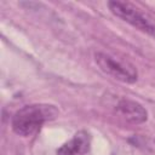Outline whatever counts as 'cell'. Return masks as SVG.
<instances>
[{
    "mask_svg": "<svg viewBox=\"0 0 155 155\" xmlns=\"http://www.w3.org/2000/svg\"><path fill=\"white\" fill-rule=\"evenodd\" d=\"M91 148V134L81 130L76 132L73 138H70L68 142L62 144L56 154L57 155H86Z\"/></svg>",
    "mask_w": 155,
    "mask_h": 155,
    "instance_id": "277c9868",
    "label": "cell"
},
{
    "mask_svg": "<svg viewBox=\"0 0 155 155\" xmlns=\"http://www.w3.org/2000/svg\"><path fill=\"white\" fill-rule=\"evenodd\" d=\"M59 111L51 104H29L24 105L12 116V130L22 137H29L36 133L45 122L54 120Z\"/></svg>",
    "mask_w": 155,
    "mask_h": 155,
    "instance_id": "6da1fadb",
    "label": "cell"
},
{
    "mask_svg": "<svg viewBox=\"0 0 155 155\" xmlns=\"http://www.w3.org/2000/svg\"><path fill=\"white\" fill-rule=\"evenodd\" d=\"M108 7L114 16L119 17L124 22H127L136 29L149 35L155 34V23L151 21V18L148 17L145 13H143L131 2L116 1V0L109 1Z\"/></svg>",
    "mask_w": 155,
    "mask_h": 155,
    "instance_id": "3957f363",
    "label": "cell"
},
{
    "mask_svg": "<svg viewBox=\"0 0 155 155\" xmlns=\"http://www.w3.org/2000/svg\"><path fill=\"white\" fill-rule=\"evenodd\" d=\"M94 61L104 74L111 76L117 81L125 84H133L138 79L136 67L126 59L117 58L105 52H96Z\"/></svg>",
    "mask_w": 155,
    "mask_h": 155,
    "instance_id": "7a4b0ae2",
    "label": "cell"
},
{
    "mask_svg": "<svg viewBox=\"0 0 155 155\" xmlns=\"http://www.w3.org/2000/svg\"><path fill=\"white\" fill-rule=\"evenodd\" d=\"M116 113L127 122L138 125L147 120L148 113L139 103L131 99H121L116 104Z\"/></svg>",
    "mask_w": 155,
    "mask_h": 155,
    "instance_id": "5b68a950",
    "label": "cell"
}]
</instances>
